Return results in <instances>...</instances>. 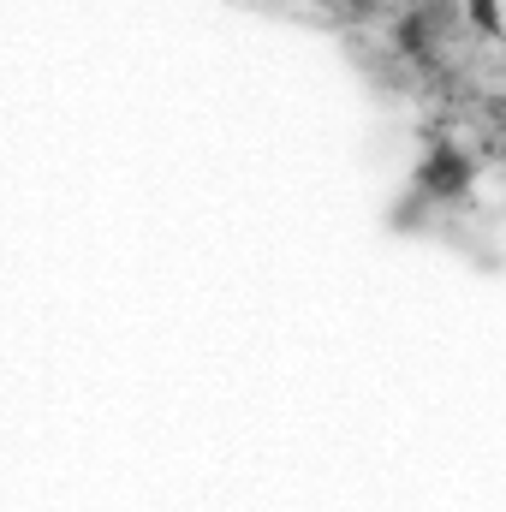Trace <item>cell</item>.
I'll return each mask as SVG.
<instances>
[{
    "label": "cell",
    "mask_w": 506,
    "mask_h": 512,
    "mask_svg": "<svg viewBox=\"0 0 506 512\" xmlns=\"http://www.w3.org/2000/svg\"><path fill=\"white\" fill-rule=\"evenodd\" d=\"M411 191L423 203H447L453 209V203H465L477 191V161L459 143H429L423 161H417V173H411Z\"/></svg>",
    "instance_id": "obj_1"
},
{
    "label": "cell",
    "mask_w": 506,
    "mask_h": 512,
    "mask_svg": "<svg viewBox=\"0 0 506 512\" xmlns=\"http://www.w3.org/2000/svg\"><path fill=\"white\" fill-rule=\"evenodd\" d=\"M453 24H465V6H453V0H411V6L393 18V48H399L405 60L429 66V60L441 54V42H447Z\"/></svg>",
    "instance_id": "obj_2"
},
{
    "label": "cell",
    "mask_w": 506,
    "mask_h": 512,
    "mask_svg": "<svg viewBox=\"0 0 506 512\" xmlns=\"http://www.w3.org/2000/svg\"><path fill=\"white\" fill-rule=\"evenodd\" d=\"M465 24H471L483 42H506V6L501 0H465Z\"/></svg>",
    "instance_id": "obj_3"
},
{
    "label": "cell",
    "mask_w": 506,
    "mask_h": 512,
    "mask_svg": "<svg viewBox=\"0 0 506 512\" xmlns=\"http://www.w3.org/2000/svg\"><path fill=\"white\" fill-rule=\"evenodd\" d=\"M381 0H346V12H376Z\"/></svg>",
    "instance_id": "obj_4"
}]
</instances>
